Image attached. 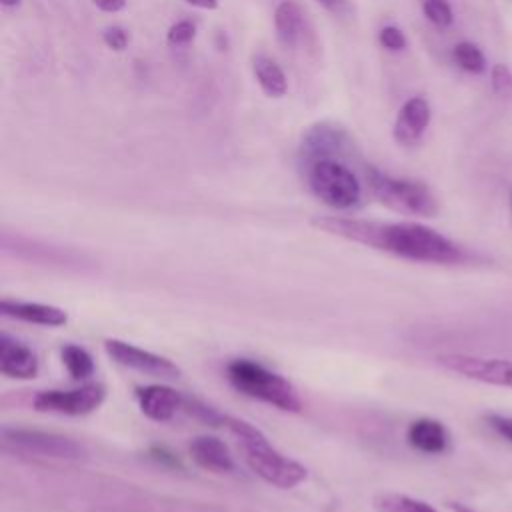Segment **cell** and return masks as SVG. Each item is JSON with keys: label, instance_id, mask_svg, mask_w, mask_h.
<instances>
[{"label": "cell", "instance_id": "ac0fdd59", "mask_svg": "<svg viewBox=\"0 0 512 512\" xmlns=\"http://www.w3.org/2000/svg\"><path fill=\"white\" fill-rule=\"evenodd\" d=\"M252 72L256 76L258 86L268 98H282L288 92V80L284 70L266 54L252 56Z\"/></svg>", "mask_w": 512, "mask_h": 512}, {"label": "cell", "instance_id": "ffe728a7", "mask_svg": "<svg viewBox=\"0 0 512 512\" xmlns=\"http://www.w3.org/2000/svg\"><path fill=\"white\" fill-rule=\"evenodd\" d=\"M380 512H438L424 500L406 496V494H382L376 500Z\"/></svg>", "mask_w": 512, "mask_h": 512}, {"label": "cell", "instance_id": "83f0119b", "mask_svg": "<svg viewBox=\"0 0 512 512\" xmlns=\"http://www.w3.org/2000/svg\"><path fill=\"white\" fill-rule=\"evenodd\" d=\"M92 4L102 10V12H108V14H116L120 10L126 8V0H92Z\"/></svg>", "mask_w": 512, "mask_h": 512}, {"label": "cell", "instance_id": "603a6c76", "mask_svg": "<svg viewBox=\"0 0 512 512\" xmlns=\"http://www.w3.org/2000/svg\"><path fill=\"white\" fill-rule=\"evenodd\" d=\"M194 38H196V24L190 20H178L166 32V42L174 48L188 46Z\"/></svg>", "mask_w": 512, "mask_h": 512}, {"label": "cell", "instance_id": "3957f363", "mask_svg": "<svg viewBox=\"0 0 512 512\" xmlns=\"http://www.w3.org/2000/svg\"><path fill=\"white\" fill-rule=\"evenodd\" d=\"M226 374L230 384L250 398L262 400L270 406L288 412H298L302 408L300 396L292 382H288L284 376L268 370L258 362L246 358L234 360L228 364Z\"/></svg>", "mask_w": 512, "mask_h": 512}, {"label": "cell", "instance_id": "5bb4252c", "mask_svg": "<svg viewBox=\"0 0 512 512\" xmlns=\"http://www.w3.org/2000/svg\"><path fill=\"white\" fill-rule=\"evenodd\" d=\"M0 312L4 316L24 320L30 324L38 326H62L68 322L66 310L50 304H40V302H18V300H2L0 302Z\"/></svg>", "mask_w": 512, "mask_h": 512}, {"label": "cell", "instance_id": "7402d4cb", "mask_svg": "<svg viewBox=\"0 0 512 512\" xmlns=\"http://www.w3.org/2000/svg\"><path fill=\"white\" fill-rule=\"evenodd\" d=\"M422 12L438 28H448L454 22V12L448 0H422Z\"/></svg>", "mask_w": 512, "mask_h": 512}, {"label": "cell", "instance_id": "d6986e66", "mask_svg": "<svg viewBox=\"0 0 512 512\" xmlns=\"http://www.w3.org/2000/svg\"><path fill=\"white\" fill-rule=\"evenodd\" d=\"M62 364L66 366L68 374L76 380H84L94 374V360L90 352L78 344H66L60 350Z\"/></svg>", "mask_w": 512, "mask_h": 512}, {"label": "cell", "instance_id": "9c48e42d", "mask_svg": "<svg viewBox=\"0 0 512 512\" xmlns=\"http://www.w3.org/2000/svg\"><path fill=\"white\" fill-rule=\"evenodd\" d=\"M104 348L112 360H116L126 368H132L150 376H160V378H176L180 374L178 366L172 364L168 358L148 352L144 348H138L130 342L112 338L104 342Z\"/></svg>", "mask_w": 512, "mask_h": 512}, {"label": "cell", "instance_id": "7c38bea8", "mask_svg": "<svg viewBox=\"0 0 512 512\" xmlns=\"http://www.w3.org/2000/svg\"><path fill=\"white\" fill-rule=\"evenodd\" d=\"M346 142H348V134L344 128L332 122H318L304 132L302 148L312 162L322 158H334L338 152H342Z\"/></svg>", "mask_w": 512, "mask_h": 512}, {"label": "cell", "instance_id": "277c9868", "mask_svg": "<svg viewBox=\"0 0 512 512\" xmlns=\"http://www.w3.org/2000/svg\"><path fill=\"white\" fill-rule=\"evenodd\" d=\"M366 178L372 196L390 210L422 218H432L438 214V202L430 188L422 182L394 178L376 168H368Z\"/></svg>", "mask_w": 512, "mask_h": 512}, {"label": "cell", "instance_id": "9a60e30c", "mask_svg": "<svg viewBox=\"0 0 512 512\" xmlns=\"http://www.w3.org/2000/svg\"><path fill=\"white\" fill-rule=\"evenodd\" d=\"M190 454L194 462L210 472H232L234 470V460L230 456L228 446L214 438V436H198L190 442Z\"/></svg>", "mask_w": 512, "mask_h": 512}, {"label": "cell", "instance_id": "5b68a950", "mask_svg": "<svg viewBox=\"0 0 512 512\" xmlns=\"http://www.w3.org/2000/svg\"><path fill=\"white\" fill-rule=\"evenodd\" d=\"M308 186L320 202L336 210H350L362 200V184L358 176L334 158L310 162Z\"/></svg>", "mask_w": 512, "mask_h": 512}, {"label": "cell", "instance_id": "2e32d148", "mask_svg": "<svg viewBox=\"0 0 512 512\" xmlns=\"http://www.w3.org/2000/svg\"><path fill=\"white\" fill-rule=\"evenodd\" d=\"M406 438L412 448H416L424 454H442L450 444V436H448V430L444 428V424L438 420H432V418L414 420L408 426Z\"/></svg>", "mask_w": 512, "mask_h": 512}, {"label": "cell", "instance_id": "8fae6325", "mask_svg": "<svg viewBox=\"0 0 512 512\" xmlns=\"http://www.w3.org/2000/svg\"><path fill=\"white\" fill-rule=\"evenodd\" d=\"M138 406L144 416L156 422L172 420L180 410L188 408V400L174 388L164 384H150L136 390Z\"/></svg>", "mask_w": 512, "mask_h": 512}, {"label": "cell", "instance_id": "f1b7e54d", "mask_svg": "<svg viewBox=\"0 0 512 512\" xmlns=\"http://www.w3.org/2000/svg\"><path fill=\"white\" fill-rule=\"evenodd\" d=\"M318 4H322L326 10L334 12V14H340L348 8V0H316Z\"/></svg>", "mask_w": 512, "mask_h": 512}, {"label": "cell", "instance_id": "f546056e", "mask_svg": "<svg viewBox=\"0 0 512 512\" xmlns=\"http://www.w3.org/2000/svg\"><path fill=\"white\" fill-rule=\"evenodd\" d=\"M184 2L194 6V8H200V10H214V8H218V0H184Z\"/></svg>", "mask_w": 512, "mask_h": 512}, {"label": "cell", "instance_id": "4fadbf2b", "mask_svg": "<svg viewBox=\"0 0 512 512\" xmlns=\"http://www.w3.org/2000/svg\"><path fill=\"white\" fill-rule=\"evenodd\" d=\"M0 372L18 380L34 378L38 374V358L26 344L0 334Z\"/></svg>", "mask_w": 512, "mask_h": 512}, {"label": "cell", "instance_id": "30bf717a", "mask_svg": "<svg viewBox=\"0 0 512 512\" xmlns=\"http://www.w3.org/2000/svg\"><path fill=\"white\" fill-rule=\"evenodd\" d=\"M430 104L422 96H412L408 98L394 120L392 126V136L398 144L402 146H414L422 140L428 124H430Z\"/></svg>", "mask_w": 512, "mask_h": 512}, {"label": "cell", "instance_id": "cb8c5ba5", "mask_svg": "<svg viewBox=\"0 0 512 512\" xmlns=\"http://www.w3.org/2000/svg\"><path fill=\"white\" fill-rule=\"evenodd\" d=\"M492 88L500 96H512V70L506 64H494L490 72Z\"/></svg>", "mask_w": 512, "mask_h": 512}, {"label": "cell", "instance_id": "4dcf8cb0", "mask_svg": "<svg viewBox=\"0 0 512 512\" xmlns=\"http://www.w3.org/2000/svg\"><path fill=\"white\" fill-rule=\"evenodd\" d=\"M0 2H2L4 8H16V6L22 4V0H0Z\"/></svg>", "mask_w": 512, "mask_h": 512}, {"label": "cell", "instance_id": "d4e9b609", "mask_svg": "<svg viewBox=\"0 0 512 512\" xmlns=\"http://www.w3.org/2000/svg\"><path fill=\"white\" fill-rule=\"evenodd\" d=\"M378 42L390 50V52H400L408 46V40L404 36V32L398 28V26H384L380 32H378Z\"/></svg>", "mask_w": 512, "mask_h": 512}, {"label": "cell", "instance_id": "52a82bcc", "mask_svg": "<svg viewBox=\"0 0 512 512\" xmlns=\"http://www.w3.org/2000/svg\"><path fill=\"white\" fill-rule=\"evenodd\" d=\"M106 390L98 382H88L72 390H42L32 398V406L38 412L84 416L94 412L104 402Z\"/></svg>", "mask_w": 512, "mask_h": 512}, {"label": "cell", "instance_id": "8992f818", "mask_svg": "<svg viewBox=\"0 0 512 512\" xmlns=\"http://www.w3.org/2000/svg\"><path fill=\"white\" fill-rule=\"evenodd\" d=\"M2 446L8 452L34 458V460H64L78 462L86 458V448L70 436L28 430V428H2Z\"/></svg>", "mask_w": 512, "mask_h": 512}, {"label": "cell", "instance_id": "484cf974", "mask_svg": "<svg viewBox=\"0 0 512 512\" xmlns=\"http://www.w3.org/2000/svg\"><path fill=\"white\" fill-rule=\"evenodd\" d=\"M102 42H104L110 50L122 52V50L128 46L130 36H128V32H126L124 28H120V26H108V28H104V32H102Z\"/></svg>", "mask_w": 512, "mask_h": 512}, {"label": "cell", "instance_id": "4316f807", "mask_svg": "<svg viewBox=\"0 0 512 512\" xmlns=\"http://www.w3.org/2000/svg\"><path fill=\"white\" fill-rule=\"evenodd\" d=\"M488 426L502 438H506L508 442H512V418L510 416H502V414H488L486 416Z\"/></svg>", "mask_w": 512, "mask_h": 512}, {"label": "cell", "instance_id": "44dd1931", "mask_svg": "<svg viewBox=\"0 0 512 512\" xmlns=\"http://www.w3.org/2000/svg\"><path fill=\"white\" fill-rule=\"evenodd\" d=\"M452 58L462 70L470 74H482L486 70V58L482 50L472 42H458L452 48Z\"/></svg>", "mask_w": 512, "mask_h": 512}, {"label": "cell", "instance_id": "e0dca14e", "mask_svg": "<svg viewBox=\"0 0 512 512\" xmlns=\"http://www.w3.org/2000/svg\"><path fill=\"white\" fill-rule=\"evenodd\" d=\"M304 10L294 0H282L274 10V30L284 46L294 48L304 34Z\"/></svg>", "mask_w": 512, "mask_h": 512}, {"label": "cell", "instance_id": "6da1fadb", "mask_svg": "<svg viewBox=\"0 0 512 512\" xmlns=\"http://www.w3.org/2000/svg\"><path fill=\"white\" fill-rule=\"evenodd\" d=\"M318 226L332 234L374 246L378 250L390 252L412 262L462 264L468 258L466 250L460 244L440 234L438 230L416 222L380 224L328 216L320 218Z\"/></svg>", "mask_w": 512, "mask_h": 512}, {"label": "cell", "instance_id": "7a4b0ae2", "mask_svg": "<svg viewBox=\"0 0 512 512\" xmlns=\"http://www.w3.org/2000/svg\"><path fill=\"white\" fill-rule=\"evenodd\" d=\"M222 422L238 440L246 464L262 480L278 488H294L304 482L306 468L276 450L258 428L234 416H222Z\"/></svg>", "mask_w": 512, "mask_h": 512}, {"label": "cell", "instance_id": "ba28073f", "mask_svg": "<svg viewBox=\"0 0 512 512\" xmlns=\"http://www.w3.org/2000/svg\"><path fill=\"white\" fill-rule=\"evenodd\" d=\"M438 364L482 384L512 388V360L482 358L472 354H442L438 356Z\"/></svg>", "mask_w": 512, "mask_h": 512}, {"label": "cell", "instance_id": "1f68e13d", "mask_svg": "<svg viewBox=\"0 0 512 512\" xmlns=\"http://www.w3.org/2000/svg\"><path fill=\"white\" fill-rule=\"evenodd\" d=\"M510 204H512V198H510Z\"/></svg>", "mask_w": 512, "mask_h": 512}]
</instances>
